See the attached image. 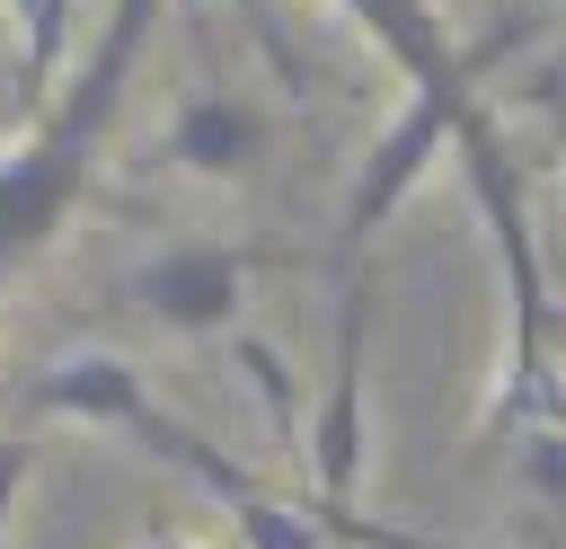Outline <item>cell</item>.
Here are the masks:
<instances>
[{"label":"cell","mask_w":566,"mask_h":549,"mask_svg":"<svg viewBox=\"0 0 566 549\" xmlns=\"http://www.w3.org/2000/svg\"><path fill=\"white\" fill-rule=\"evenodd\" d=\"M27 416H71V425H115V434H133L159 469H177V478H195L221 514L239 505V496H256L265 478L248 469V460H230L212 434H195L177 407H159V390H150V372L133 363V354H115V345H80V354H53L35 381H27Z\"/></svg>","instance_id":"7a4b0ae2"},{"label":"cell","mask_w":566,"mask_h":549,"mask_svg":"<svg viewBox=\"0 0 566 549\" xmlns=\"http://www.w3.org/2000/svg\"><path fill=\"white\" fill-rule=\"evenodd\" d=\"M230 9H239V27L256 35V53L274 62V80H283V89H310V62L292 53V35H283V18H274L265 0H230Z\"/></svg>","instance_id":"ba28073f"},{"label":"cell","mask_w":566,"mask_h":549,"mask_svg":"<svg viewBox=\"0 0 566 549\" xmlns=\"http://www.w3.org/2000/svg\"><path fill=\"white\" fill-rule=\"evenodd\" d=\"M256 266H265V248H248V239H168L159 257H142L115 283V301L168 336H239Z\"/></svg>","instance_id":"277c9868"},{"label":"cell","mask_w":566,"mask_h":549,"mask_svg":"<svg viewBox=\"0 0 566 549\" xmlns=\"http://www.w3.org/2000/svg\"><path fill=\"white\" fill-rule=\"evenodd\" d=\"M363 44L398 71V89H486V71L531 35V18H504L486 35H451L442 0H336Z\"/></svg>","instance_id":"5b68a950"},{"label":"cell","mask_w":566,"mask_h":549,"mask_svg":"<svg viewBox=\"0 0 566 549\" xmlns=\"http://www.w3.org/2000/svg\"><path fill=\"white\" fill-rule=\"evenodd\" d=\"M274 142V115L248 97V89H186L177 115L159 124L150 142V168L168 177H195V186H239Z\"/></svg>","instance_id":"8992f818"},{"label":"cell","mask_w":566,"mask_h":549,"mask_svg":"<svg viewBox=\"0 0 566 549\" xmlns=\"http://www.w3.org/2000/svg\"><path fill=\"white\" fill-rule=\"evenodd\" d=\"M548 124H557V195H566V106H548Z\"/></svg>","instance_id":"8fae6325"},{"label":"cell","mask_w":566,"mask_h":549,"mask_svg":"<svg viewBox=\"0 0 566 549\" xmlns=\"http://www.w3.org/2000/svg\"><path fill=\"white\" fill-rule=\"evenodd\" d=\"M469 124H486V89H407V97H398V115L363 142V159H354V177H345L336 239H327L336 283H363V274H354V266H363V248L407 213V195H416L442 159H460Z\"/></svg>","instance_id":"3957f363"},{"label":"cell","mask_w":566,"mask_h":549,"mask_svg":"<svg viewBox=\"0 0 566 549\" xmlns=\"http://www.w3.org/2000/svg\"><path fill=\"white\" fill-rule=\"evenodd\" d=\"M133 549H212V540H186V531H150V540H133Z\"/></svg>","instance_id":"30bf717a"},{"label":"cell","mask_w":566,"mask_h":549,"mask_svg":"<svg viewBox=\"0 0 566 549\" xmlns=\"http://www.w3.org/2000/svg\"><path fill=\"white\" fill-rule=\"evenodd\" d=\"M27 478H35V443L0 425V549H9V514H18V496H27Z\"/></svg>","instance_id":"9c48e42d"},{"label":"cell","mask_w":566,"mask_h":549,"mask_svg":"<svg viewBox=\"0 0 566 549\" xmlns=\"http://www.w3.org/2000/svg\"><path fill=\"white\" fill-rule=\"evenodd\" d=\"M9 35H18V89H9V115L18 124H35L44 115V97L71 80V62H80V0H9Z\"/></svg>","instance_id":"52a82bcc"},{"label":"cell","mask_w":566,"mask_h":549,"mask_svg":"<svg viewBox=\"0 0 566 549\" xmlns=\"http://www.w3.org/2000/svg\"><path fill=\"white\" fill-rule=\"evenodd\" d=\"M159 9H168V0H106V18L88 27L71 80H62V89L44 97V115L0 151V283H9L27 257H44V248L62 239V221L88 204L97 151H106V133H115L124 97H133V71H142V53H150Z\"/></svg>","instance_id":"6da1fadb"}]
</instances>
